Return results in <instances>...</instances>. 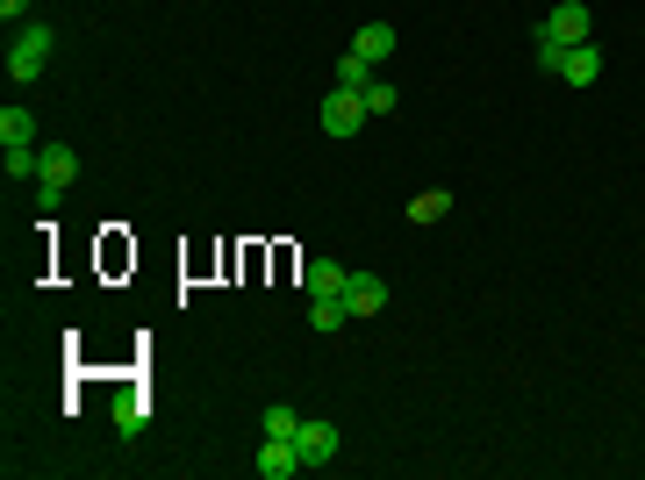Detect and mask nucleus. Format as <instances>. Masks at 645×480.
Listing matches in <instances>:
<instances>
[{"label":"nucleus","instance_id":"nucleus-1","mask_svg":"<svg viewBox=\"0 0 645 480\" xmlns=\"http://www.w3.org/2000/svg\"><path fill=\"white\" fill-rule=\"evenodd\" d=\"M51 51H58V29H51V22H22V29L8 36V79H15V86L44 79Z\"/></svg>","mask_w":645,"mask_h":480},{"label":"nucleus","instance_id":"nucleus-2","mask_svg":"<svg viewBox=\"0 0 645 480\" xmlns=\"http://www.w3.org/2000/svg\"><path fill=\"white\" fill-rule=\"evenodd\" d=\"M72 180H80V151H72V144H44V165H36V201H44V216L65 201Z\"/></svg>","mask_w":645,"mask_h":480},{"label":"nucleus","instance_id":"nucleus-3","mask_svg":"<svg viewBox=\"0 0 645 480\" xmlns=\"http://www.w3.org/2000/svg\"><path fill=\"white\" fill-rule=\"evenodd\" d=\"M366 115H374V108H366L358 86H330V94H322V137H358Z\"/></svg>","mask_w":645,"mask_h":480},{"label":"nucleus","instance_id":"nucleus-4","mask_svg":"<svg viewBox=\"0 0 645 480\" xmlns=\"http://www.w3.org/2000/svg\"><path fill=\"white\" fill-rule=\"evenodd\" d=\"M294 452H302V466L316 473V466H330L344 452V430L322 423V416H302V430H294Z\"/></svg>","mask_w":645,"mask_h":480},{"label":"nucleus","instance_id":"nucleus-5","mask_svg":"<svg viewBox=\"0 0 645 480\" xmlns=\"http://www.w3.org/2000/svg\"><path fill=\"white\" fill-rule=\"evenodd\" d=\"M388 309V280L380 273H352L344 280V316H352V323H366V316H380Z\"/></svg>","mask_w":645,"mask_h":480},{"label":"nucleus","instance_id":"nucleus-6","mask_svg":"<svg viewBox=\"0 0 645 480\" xmlns=\"http://www.w3.org/2000/svg\"><path fill=\"white\" fill-rule=\"evenodd\" d=\"M344 280H352V273H344L338 258H308V266H302V294H308V301H338Z\"/></svg>","mask_w":645,"mask_h":480},{"label":"nucleus","instance_id":"nucleus-7","mask_svg":"<svg viewBox=\"0 0 645 480\" xmlns=\"http://www.w3.org/2000/svg\"><path fill=\"white\" fill-rule=\"evenodd\" d=\"M352 58H366V65H388V58H394V22H366V29H358L352 36Z\"/></svg>","mask_w":645,"mask_h":480},{"label":"nucleus","instance_id":"nucleus-8","mask_svg":"<svg viewBox=\"0 0 645 480\" xmlns=\"http://www.w3.org/2000/svg\"><path fill=\"white\" fill-rule=\"evenodd\" d=\"M258 473H266V480H294V473H302L294 438H266V445H258Z\"/></svg>","mask_w":645,"mask_h":480},{"label":"nucleus","instance_id":"nucleus-9","mask_svg":"<svg viewBox=\"0 0 645 480\" xmlns=\"http://www.w3.org/2000/svg\"><path fill=\"white\" fill-rule=\"evenodd\" d=\"M560 79L567 86H595L603 79V51H595V44H574V51L560 58Z\"/></svg>","mask_w":645,"mask_h":480},{"label":"nucleus","instance_id":"nucleus-10","mask_svg":"<svg viewBox=\"0 0 645 480\" xmlns=\"http://www.w3.org/2000/svg\"><path fill=\"white\" fill-rule=\"evenodd\" d=\"M22 144H36V115L29 108H0V151H22Z\"/></svg>","mask_w":645,"mask_h":480},{"label":"nucleus","instance_id":"nucleus-11","mask_svg":"<svg viewBox=\"0 0 645 480\" xmlns=\"http://www.w3.org/2000/svg\"><path fill=\"white\" fill-rule=\"evenodd\" d=\"M445 216H452V194L445 187H424L416 201H409V223H445Z\"/></svg>","mask_w":645,"mask_h":480},{"label":"nucleus","instance_id":"nucleus-12","mask_svg":"<svg viewBox=\"0 0 645 480\" xmlns=\"http://www.w3.org/2000/svg\"><path fill=\"white\" fill-rule=\"evenodd\" d=\"M308 323H316L322 337H330V330H344V323H352V316H344V294H338V301H308Z\"/></svg>","mask_w":645,"mask_h":480},{"label":"nucleus","instance_id":"nucleus-13","mask_svg":"<svg viewBox=\"0 0 645 480\" xmlns=\"http://www.w3.org/2000/svg\"><path fill=\"white\" fill-rule=\"evenodd\" d=\"M294 430H302V409L272 402V409H266V438H294Z\"/></svg>","mask_w":645,"mask_h":480},{"label":"nucleus","instance_id":"nucleus-14","mask_svg":"<svg viewBox=\"0 0 645 480\" xmlns=\"http://www.w3.org/2000/svg\"><path fill=\"white\" fill-rule=\"evenodd\" d=\"M366 108H374V115H394V108H402V94H394L388 79H374V86H366Z\"/></svg>","mask_w":645,"mask_h":480},{"label":"nucleus","instance_id":"nucleus-15","mask_svg":"<svg viewBox=\"0 0 645 480\" xmlns=\"http://www.w3.org/2000/svg\"><path fill=\"white\" fill-rule=\"evenodd\" d=\"M115 430L136 438V430H144V402H115Z\"/></svg>","mask_w":645,"mask_h":480},{"label":"nucleus","instance_id":"nucleus-16","mask_svg":"<svg viewBox=\"0 0 645 480\" xmlns=\"http://www.w3.org/2000/svg\"><path fill=\"white\" fill-rule=\"evenodd\" d=\"M29 8H36V0H0V22H8V29H22V22H29Z\"/></svg>","mask_w":645,"mask_h":480}]
</instances>
